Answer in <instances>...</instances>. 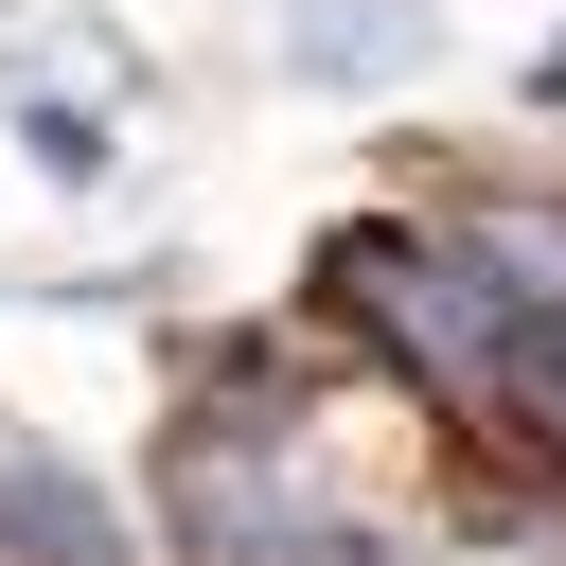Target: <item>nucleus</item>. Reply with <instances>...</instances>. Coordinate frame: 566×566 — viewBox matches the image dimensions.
Here are the masks:
<instances>
[{"mask_svg": "<svg viewBox=\"0 0 566 566\" xmlns=\"http://www.w3.org/2000/svg\"><path fill=\"white\" fill-rule=\"evenodd\" d=\"M495 424H513V460L566 495V301L531 318V354H513V407H495Z\"/></svg>", "mask_w": 566, "mask_h": 566, "instance_id": "7ed1b4c3", "label": "nucleus"}, {"mask_svg": "<svg viewBox=\"0 0 566 566\" xmlns=\"http://www.w3.org/2000/svg\"><path fill=\"white\" fill-rule=\"evenodd\" d=\"M0 566H142V548L53 442H0Z\"/></svg>", "mask_w": 566, "mask_h": 566, "instance_id": "f03ea898", "label": "nucleus"}, {"mask_svg": "<svg viewBox=\"0 0 566 566\" xmlns=\"http://www.w3.org/2000/svg\"><path fill=\"white\" fill-rule=\"evenodd\" d=\"M18 142H35V159H53V177H106V124H88V106H35V124H18Z\"/></svg>", "mask_w": 566, "mask_h": 566, "instance_id": "20e7f679", "label": "nucleus"}, {"mask_svg": "<svg viewBox=\"0 0 566 566\" xmlns=\"http://www.w3.org/2000/svg\"><path fill=\"white\" fill-rule=\"evenodd\" d=\"M301 318H318L336 354H371V371H389L407 407H442V424H495V407H513V354H531V301L495 283V248H478L460 212H354V230L318 248Z\"/></svg>", "mask_w": 566, "mask_h": 566, "instance_id": "f257e3e1", "label": "nucleus"}]
</instances>
